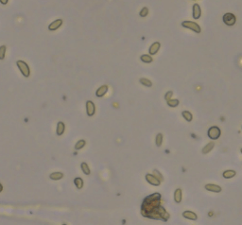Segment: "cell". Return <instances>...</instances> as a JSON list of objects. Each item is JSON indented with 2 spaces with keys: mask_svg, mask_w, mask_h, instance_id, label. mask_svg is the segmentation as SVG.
Here are the masks:
<instances>
[{
  "mask_svg": "<svg viewBox=\"0 0 242 225\" xmlns=\"http://www.w3.org/2000/svg\"><path fill=\"white\" fill-rule=\"evenodd\" d=\"M160 203H161L160 193H153L150 195V196H148L143 201V203H142V207H141L142 215L144 217L150 218L151 216V214L154 213L155 210L161 205Z\"/></svg>",
  "mask_w": 242,
  "mask_h": 225,
  "instance_id": "1",
  "label": "cell"
},
{
  "mask_svg": "<svg viewBox=\"0 0 242 225\" xmlns=\"http://www.w3.org/2000/svg\"><path fill=\"white\" fill-rule=\"evenodd\" d=\"M16 66L18 67L19 71H20L21 74L23 75L25 78H28L30 76V68L26 61H22V60H18L16 61Z\"/></svg>",
  "mask_w": 242,
  "mask_h": 225,
  "instance_id": "2",
  "label": "cell"
},
{
  "mask_svg": "<svg viewBox=\"0 0 242 225\" xmlns=\"http://www.w3.org/2000/svg\"><path fill=\"white\" fill-rule=\"evenodd\" d=\"M182 27L185 28H187L190 29V30L194 31L195 33H201L202 32V28H201V26H200L198 23L196 22H193V21H183L182 22Z\"/></svg>",
  "mask_w": 242,
  "mask_h": 225,
  "instance_id": "3",
  "label": "cell"
},
{
  "mask_svg": "<svg viewBox=\"0 0 242 225\" xmlns=\"http://www.w3.org/2000/svg\"><path fill=\"white\" fill-rule=\"evenodd\" d=\"M207 135L211 140H217L220 137L221 135V130L218 126H212L208 129Z\"/></svg>",
  "mask_w": 242,
  "mask_h": 225,
  "instance_id": "4",
  "label": "cell"
},
{
  "mask_svg": "<svg viewBox=\"0 0 242 225\" xmlns=\"http://www.w3.org/2000/svg\"><path fill=\"white\" fill-rule=\"evenodd\" d=\"M222 21H223V23L226 26L232 27V26H234L237 23V17L232 12H226V14H223V16H222Z\"/></svg>",
  "mask_w": 242,
  "mask_h": 225,
  "instance_id": "5",
  "label": "cell"
},
{
  "mask_svg": "<svg viewBox=\"0 0 242 225\" xmlns=\"http://www.w3.org/2000/svg\"><path fill=\"white\" fill-rule=\"evenodd\" d=\"M86 114L88 116H93L96 113V105L92 100H87L86 101Z\"/></svg>",
  "mask_w": 242,
  "mask_h": 225,
  "instance_id": "6",
  "label": "cell"
},
{
  "mask_svg": "<svg viewBox=\"0 0 242 225\" xmlns=\"http://www.w3.org/2000/svg\"><path fill=\"white\" fill-rule=\"evenodd\" d=\"M192 16L195 20H198V19L201 18L202 9H201V6L199 4H194L192 6Z\"/></svg>",
  "mask_w": 242,
  "mask_h": 225,
  "instance_id": "7",
  "label": "cell"
},
{
  "mask_svg": "<svg viewBox=\"0 0 242 225\" xmlns=\"http://www.w3.org/2000/svg\"><path fill=\"white\" fill-rule=\"evenodd\" d=\"M145 178H146V181L151 185H154V186H159V185L161 184V182L158 180V179H156L155 177H154L152 174L148 173V174H146V176H145Z\"/></svg>",
  "mask_w": 242,
  "mask_h": 225,
  "instance_id": "8",
  "label": "cell"
},
{
  "mask_svg": "<svg viewBox=\"0 0 242 225\" xmlns=\"http://www.w3.org/2000/svg\"><path fill=\"white\" fill-rule=\"evenodd\" d=\"M63 23V21L62 20V19H56L55 21L51 22L50 24L48 25V30H50V31L57 30L58 28L62 27Z\"/></svg>",
  "mask_w": 242,
  "mask_h": 225,
  "instance_id": "9",
  "label": "cell"
},
{
  "mask_svg": "<svg viewBox=\"0 0 242 225\" xmlns=\"http://www.w3.org/2000/svg\"><path fill=\"white\" fill-rule=\"evenodd\" d=\"M160 48H161V44L159 42H154V43L150 45V48H148V54L151 55V56L152 55H156L158 53V51L160 50Z\"/></svg>",
  "mask_w": 242,
  "mask_h": 225,
  "instance_id": "10",
  "label": "cell"
},
{
  "mask_svg": "<svg viewBox=\"0 0 242 225\" xmlns=\"http://www.w3.org/2000/svg\"><path fill=\"white\" fill-rule=\"evenodd\" d=\"M183 217L186 218V220H198V216H197V214L195 212L193 211H190V210H185L183 212Z\"/></svg>",
  "mask_w": 242,
  "mask_h": 225,
  "instance_id": "11",
  "label": "cell"
},
{
  "mask_svg": "<svg viewBox=\"0 0 242 225\" xmlns=\"http://www.w3.org/2000/svg\"><path fill=\"white\" fill-rule=\"evenodd\" d=\"M204 188L207 191L214 192V193H219V192L222 191L221 186H219V185H218V184H205Z\"/></svg>",
  "mask_w": 242,
  "mask_h": 225,
  "instance_id": "12",
  "label": "cell"
},
{
  "mask_svg": "<svg viewBox=\"0 0 242 225\" xmlns=\"http://www.w3.org/2000/svg\"><path fill=\"white\" fill-rule=\"evenodd\" d=\"M108 90H109L108 85H106V84H104V85H101L100 87L98 88V90L96 91V97H104L105 95L107 94Z\"/></svg>",
  "mask_w": 242,
  "mask_h": 225,
  "instance_id": "13",
  "label": "cell"
},
{
  "mask_svg": "<svg viewBox=\"0 0 242 225\" xmlns=\"http://www.w3.org/2000/svg\"><path fill=\"white\" fill-rule=\"evenodd\" d=\"M64 131H65V124L63 121H59L57 123V128H56V133L58 136H61L63 134Z\"/></svg>",
  "mask_w": 242,
  "mask_h": 225,
  "instance_id": "14",
  "label": "cell"
},
{
  "mask_svg": "<svg viewBox=\"0 0 242 225\" xmlns=\"http://www.w3.org/2000/svg\"><path fill=\"white\" fill-rule=\"evenodd\" d=\"M183 200V194H182V189L181 188H177L175 191H174V201H175L176 203H181Z\"/></svg>",
  "mask_w": 242,
  "mask_h": 225,
  "instance_id": "15",
  "label": "cell"
},
{
  "mask_svg": "<svg viewBox=\"0 0 242 225\" xmlns=\"http://www.w3.org/2000/svg\"><path fill=\"white\" fill-rule=\"evenodd\" d=\"M63 176L64 175H63V172L55 171V172H52V173H50L49 178L51 179V180H53V181H59V180H61V179L63 178Z\"/></svg>",
  "mask_w": 242,
  "mask_h": 225,
  "instance_id": "16",
  "label": "cell"
},
{
  "mask_svg": "<svg viewBox=\"0 0 242 225\" xmlns=\"http://www.w3.org/2000/svg\"><path fill=\"white\" fill-rule=\"evenodd\" d=\"M235 175H237L235 170H233V169H227V170L223 171L222 177L224 179H232V178H234Z\"/></svg>",
  "mask_w": 242,
  "mask_h": 225,
  "instance_id": "17",
  "label": "cell"
},
{
  "mask_svg": "<svg viewBox=\"0 0 242 225\" xmlns=\"http://www.w3.org/2000/svg\"><path fill=\"white\" fill-rule=\"evenodd\" d=\"M214 147H215V143L211 141V142H209L208 144H206L204 147L202 148V152L203 153V154H207V153H209L213 149H214Z\"/></svg>",
  "mask_w": 242,
  "mask_h": 225,
  "instance_id": "18",
  "label": "cell"
},
{
  "mask_svg": "<svg viewBox=\"0 0 242 225\" xmlns=\"http://www.w3.org/2000/svg\"><path fill=\"white\" fill-rule=\"evenodd\" d=\"M140 60L145 64H150L153 61V58L150 54H143L140 56Z\"/></svg>",
  "mask_w": 242,
  "mask_h": 225,
  "instance_id": "19",
  "label": "cell"
},
{
  "mask_svg": "<svg viewBox=\"0 0 242 225\" xmlns=\"http://www.w3.org/2000/svg\"><path fill=\"white\" fill-rule=\"evenodd\" d=\"M80 168H82V171L85 175H90V174H91V169H90L89 166H88L87 163L82 162V164H80Z\"/></svg>",
  "mask_w": 242,
  "mask_h": 225,
  "instance_id": "20",
  "label": "cell"
},
{
  "mask_svg": "<svg viewBox=\"0 0 242 225\" xmlns=\"http://www.w3.org/2000/svg\"><path fill=\"white\" fill-rule=\"evenodd\" d=\"M182 116L183 117L185 118L187 122H191L192 119H193V115L191 112H189V111H183L182 112Z\"/></svg>",
  "mask_w": 242,
  "mask_h": 225,
  "instance_id": "21",
  "label": "cell"
},
{
  "mask_svg": "<svg viewBox=\"0 0 242 225\" xmlns=\"http://www.w3.org/2000/svg\"><path fill=\"white\" fill-rule=\"evenodd\" d=\"M74 184L78 189H82L83 187V184H84V182L80 177H76L74 179Z\"/></svg>",
  "mask_w": 242,
  "mask_h": 225,
  "instance_id": "22",
  "label": "cell"
},
{
  "mask_svg": "<svg viewBox=\"0 0 242 225\" xmlns=\"http://www.w3.org/2000/svg\"><path fill=\"white\" fill-rule=\"evenodd\" d=\"M163 140H164V135L163 133H157V135L155 136V144L157 147H161L163 144Z\"/></svg>",
  "mask_w": 242,
  "mask_h": 225,
  "instance_id": "23",
  "label": "cell"
},
{
  "mask_svg": "<svg viewBox=\"0 0 242 225\" xmlns=\"http://www.w3.org/2000/svg\"><path fill=\"white\" fill-rule=\"evenodd\" d=\"M139 82L142 84V85H144V86H146V87H151V86H152V82H151V80L147 79V78H141V79H139Z\"/></svg>",
  "mask_w": 242,
  "mask_h": 225,
  "instance_id": "24",
  "label": "cell"
},
{
  "mask_svg": "<svg viewBox=\"0 0 242 225\" xmlns=\"http://www.w3.org/2000/svg\"><path fill=\"white\" fill-rule=\"evenodd\" d=\"M85 145H86V141H85V140H84V139H80V140H79V141L76 143V145H75V149H76V151H80V149H82L84 148Z\"/></svg>",
  "mask_w": 242,
  "mask_h": 225,
  "instance_id": "25",
  "label": "cell"
},
{
  "mask_svg": "<svg viewBox=\"0 0 242 225\" xmlns=\"http://www.w3.org/2000/svg\"><path fill=\"white\" fill-rule=\"evenodd\" d=\"M167 105L169 107H171V108H175V107H177L180 104V101H179V99H169V101H167Z\"/></svg>",
  "mask_w": 242,
  "mask_h": 225,
  "instance_id": "26",
  "label": "cell"
},
{
  "mask_svg": "<svg viewBox=\"0 0 242 225\" xmlns=\"http://www.w3.org/2000/svg\"><path fill=\"white\" fill-rule=\"evenodd\" d=\"M6 51H7V47L5 45H3L0 47V60L3 61L6 56Z\"/></svg>",
  "mask_w": 242,
  "mask_h": 225,
  "instance_id": "27",
  "label": "cell"
},
{
  "mask_svg": "<svg viewBox=\"0 0 242 225\" xmlns=\"http://www.w3.org/2000/svg\"><path fill=\"white\" fill-rule=\"evenodd\" d=\"M154 177H155L156 179H158V180H159L161 182H162L163 181H164V177H163V175H162V173H161V172L159 171V170H157V169H154L153 170V174H152Z\"/></svg>",
  "mask_w": 242,
  "mask_h": 225,
  "instance_id": "28",
  "label": "cell"
},
{
  "mask_svg": "<svg viewBox=\"0 0 242 225\" xmlns=\"http://www.w3.org/2000/svg\"><path fill=\"white\" fill-rule=\"evenodd\" d=\"M148 14V7H143L139 11V15L140 17H147Z\"/></svg>",
  "mask_w": 242,
  "mask_h": 225,
  "instance_id": "29",
  "label": "cell"
},
{
  "mask_svg": "<svg viewBox=\"0 0 242 225\" xmlns=\"http://www.w3.org/2000/svg\"><path fill=\"white\" fill-rule=\"evenodd\" d=\"M172 96H173V92H172V91H167V92L164 94V99H166L167 101H169V99H171Z\"/></svg>",
  "mask_w": 242,
  "mask_h": 225,
  "instance_id": "30",
  "label": "cell"
},
{
  "mask_svg": "<svg viewBox=\"0 0 242 225\" xmlns=\"http://www.w3.org/2000/svg\"><path fill=\"white\" fill-rule=\"evenodd\" d=\"M9 2V0H0V3H1L2 5H7Z\"/></svg>",
  "mask_w": 242,
  "mask_h": 225,
  "instance_id": "31",
  "label": "cell"
},
{
  "mask_svg": "<svg viewBox=\"0 0 242 225\" xmlns=\"http://www.w3.org/2000/svg\"><path fill=\"white\" fill-rule=\"evenodd\" d=\"M2 191H3V185H2L1 182H0V193H1Z\"/></svg>",
  "mask_w": 242,
  "mask_h": 225,
  "instance_id": "32",
  "label": "cell"
},
{
  "mask_svg": "<svg viewBox=\"0 0 242 225\" xmlns=\"http://www.w3.org/2000/svg\"><path fill=\"white\" fill-rule=\"evenodd\" d=\"M240 152H241V154H242V148H241V149H240Z\"/></svg>",
  "mask_w": 242,
  "mask_h": 225,
  "instance_id": "33",
  "label": "cell"
},
{
  "mask_svg": "<svg viewBox=\"0 0 242 225\" xmlns=\"http://www.w3.org/2000/svg\"><path fill=\"white\" fill-rule=\"evenodd\" d=\"M62 225H67V224H65V223H63V224H62Z\"/></svg>",
  "mask_w": 242,
  "mask_h": 225,
  "instance_id": "34",
  "label": "cell"
},
{
  "mask_svg": "<svg viewBox=\"0 0 242 225\" xmlns=\"http://www.w3.org/2000/svg\"><path fill=\"white\" fill-rule=\"evenodd\" d=\"M241 129H242V126H241Z\"/></svg>",
  "mask_w": 242,
  "mask_h": 225,
  "instance_id": "35",
  "label": "cell"
}]
</instances>
